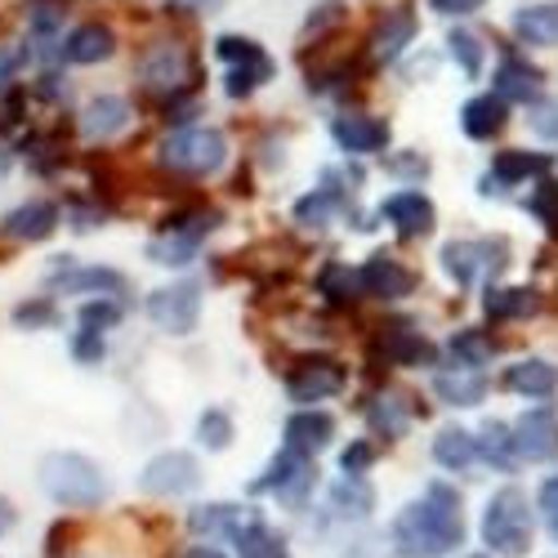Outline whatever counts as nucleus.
I'll use <instances>...</instances> for the list:
<instances>
[{
    "label": "nucleus",
    "mask_w": 558,
    "mask_h": 558,
    "mask_svg": "<svg viewBox=\"0 0 558 558\" xmlns=\"http://www.w3.org/2000/svg\"><path fill=\"white\" fill-rule=\"evenodd\" d=\"M138 483H144L148 496H189L202 483V470H197V460L189 451H166L148 464Z\"/></svg>",
    "instance_id": "8"
},
{
    "label": "nucleus",
    "mask_w": 558,
    "mask_h": 558,
    "mask_svg": "<svg viewBox=\"0 0 558 558\" xmlns=\"http://www.w3.org/2000/svg\"><path fill=\"white\" fill-rule=\"evenodd\" d=\"M451 357H456V366H483V362H492V340H483L478 331H460V336H451Z\"/></svg>",
    "instance_id": "38"
},
{
    "label": "nucleus",
    "mask_w": 558,
    "mask_h": 558,
    "mask_svg": "<svg viewBox=\"0 0 558 558\" xmlns=\"http://www.w3.org/2000/svg\"><path fill=\"white\" fill-rule=\"evenodd\" d=\"M313 487V464L308 456H295V451H282V456H272L268 464V474L251 483V492H272V496H282V500H304V492Z\"/></svg>",
    "instance_id": "10"
},
{
    "label": "nucleus",
    "mask_w": 558,
    "mask_h": 558,
    "mask_svg": "<svg viewBox=\"0 0 558 558\" xmlns=\"http://www.w3.org/2000/svg\"><path fill=\"white\" fill-rule=\"evenodd\" d=\"M210 228H215V215H197L193 228H183V219H174L166 238L148 246L153 264H189V259L197 255V246H202V238H206Z\"/></svg>",
    "instance_id": "13"
},
{
    "label": "nucleus",
    "mask_w": 558,
    "mask_h": 558,
    "mask_svg": "<svg viewBox=\"0 0 558 558\" xmlns=\"http://www.w3.org/2000/svg\"><path fill=\"white\" fill-rule=\"evenodd\" d=\"M474 447H478V456L487 460V464H496V470H514V442H509V429L505 425H487L483 429V438H474Z\"/></svg>",
    "instance_id": "33"
},
{
    "label": "nucleus",
    "mask_w": 558,
    "mask_h": 558,
    "mask_svg": "<svg viewBox=\"0 0 558 558\" xmlns=\"http://www.w3.org/2000/svg\"><path fill=\"white\" fill-rule=\"evenodd\" d=\"M483 541L505 554V558H523L532 549V509H527V496L505 487L487 500L483 509Z\"/></svg>",
    "instance_id": "3"
},
{
    "label": "nucleus",
    "mask_w": 558,
    "mask_h": 558,
    "mask_svg": "<svg viewBox=\"0 0 558 558\" xmlns=\"http://www.w3.org/2000/svg\"><path fill=\"white\" fill-rule=\"evenodd\" d=\"M496 99H514V104H532L541 99V72L527 68L523 59H505L496 72Z\"/></svg>",
    "instance_id": "22"
},
{
    "label": "nucleus",
    "mask_w": 558,
    "mask_h": 558,
    "mask_svg": "<svg viewBox=\"0 0 558 558\" xmlns=\"http://www.w3.org/2000/svg\"><path fill=\"white\" fill-rule=\"evenodd\" d=\"M340 389H344V366L336 357H304L287 376V393L295 402H322Z\"/></svg>",
    "instance_id": "9"
},
{
    "label": "nucleus",
    "mask_w": 558,
    "mask_h": 558,
    "mask_svg": "<svg viewBox=\"0 0 558 558\" xmlns=\"http://www.w3.org/2000/svg\"><path fill=\"white\" fill-rule=\"evenodd\" d=\"M371 456H376V451H371L366 442H353L344 456H340V464H344V474H362L366 470V464H371Z\"/></svg>",
    "instance_id": "47"
},
{
    "label": "nucleus",
    "mask_w": 558,
    "mask_h": 558,
    "mask_svg": "<svg viewBox=\"0 0 558 558\" xmlns=\"http://www.w3.org/2000/svg\"><path fill=\"white\" fill-rule=\"evenodd\" d=\"M183 5H189V10H206V14H210V10H219V5H223V0H183Z\"/></svg>",
    "instance_id": "52"
},
{
    "label": "nucleus",
    "mask_w": 558,
    "mask_h": 558,
    "mask_svg": "<svg viewBox=\"0 0 558 558\" xmlns=\"http://www.w3.org/2000/svg\"><path fill=\"white\" fill-rule=\"evenodd\" d=\"M434 389H438L442 402L478 407L483 393H487V380L478 376V371H470V366H456V371H442V376H434Z\"/></svg>",
    "instance_id": "24"
},
{
    "label": "nucleus",
    "mask_w": 558,
    "mask_h": 558,
    "mask_svg": "<svg viewBox=\"0 0 558 558\" xmlns=\"http://www.w3.org/2000/svg\"><path fill=\"white\" fill-rule=\"evenodd\" d=\"M532 210H536V215H541L549 228H558V183H545V189H536Z\"/></svg>",
    "instance_id": "44"
},
{
    "label": "nucleus",
    "mask_w": 558,
    "mask_h": 558,
    "mask_svg": "<svg viewBox=\"0 0 558 558\" xmlns=\"http://www.w3.org/2000/svg\"><path fill=\"white\" fill-rule=\"evenodd\" d=\"M505 385L523 398H549L558 389V366H549L545 357H523L505 371Z\"/></svg>",
    "instance_id": "19"
},
{
    "label": "nucleus",
    "mask_w": 558,
    "mask_h": 558,
    "mask_svg": "<svg viewBox=\"0 0 558 558\" xmlns=\"http://www.w3.org/2000/svg\"><path fill=\"white\" fill-rule=\"evenodd\" d=\"M228 157V144L219 130L193 125V130H174L161 144V166L174 174H215Z\"/></svg>",
    "instance_id": "4"
},
{
    "label": "nucleus",
    "mask_w": 558,
    "mask_h": 558,
    "mask_svg": "<svg viewBox=\"0 0 558 558\" xmlns=\"http://www.w3.org/2000/svg\"><path fill=\"white\" fill-rule=\"evenodd\" d=\"M40 487L50 500L72 505V509H89L108 496V478L99 474L95 460H85L76 451H54L40 460Z\"/></svg>",
    "instance_id": "2"
},
{
    "label": "nucleus",
    "mask_w": 558,
    "mask_h": 558,
    "mask_svg": "<svg viewBox=\"0 0 558 558\" xmlns=\"http://www.w3.org/2000/svg\"><path fill=\"white\" fill-rule=\"evenodd\" d=\"M121 322V304L117 300H95V304H85L81 308V327L85 331H108Z\"/></svg>",
    "instance_id": "42"
},
{
    "label": "nucleus",
    "mask_w": 558,
    "mask_h": 558,
    "mask_svg": "<svg viewBox=\"0 0 558 558\" xmlns=\"http://www.w3.org/2000/svg\"><path fill=\"white\" fill-rule=\"evenodd\" d=\"M447 50H451V59L464 68V76H478V72H483V40H478L474 32H451V36H447Z\"/></svg>",
    "instance_id": "37"
},
{
    "label": "nucleus",
    "mask_w": 558,
    "mask_h": 558,
    "mask_svg": "<svg viewBox=\"0 0 558 558\" xmlns=\"http://www.w3.org/2000/svg\"><path fill=\"white\" fill-rule=\"evenodd\" d=\"M197 434H202V442L210 447V451H223L228 442H232V415L228 411H206L202 415V425H197Z\"/></svg>",
    "instance_id": "40"
},
{
    "label": "nucleus",
    "mask_w": 558,
    "mask_h": 558,
    "mask_svg": "<svg viewBox=\"0 0 558 558\" xmlns=\"http://www.w3.org/2000/svg\"><path fill=\"white\" fill-rule=\"evenodd\" d=\"M138 72H144L148 89H179L183 81H189L193 63H189V54H183L179 45H157V50H148V59H144Z\"/></svg>",
    "instance_id": "17"
},
{
    "label": "nucleus",
    "mask_w": 558,
    "mask_h": 558,
    "mask_svg": "<svg viewBox=\"0 0 558 558\" xmlns=\"http://www.w3.org/2000/svg\"><path fill=\"white\" fill-rule=\"evenodd\" d=\"M532 130H536L541 138H549V144H558V99H549V104H541V108L532 112Z\"/></svg>",
    "instance_id": "43"
},
{
    "label": "nucleus",
    "mask_w": 558,
    "mask_h": 558,
    "mask_svg": "<svg viewBox=\"0 0 558 558\" xmlns=\"http://www.w3.org/2000/svg\"><path fill=\"white\" fill-rule=\"evenodd\" d=\"M385 353H389L393 362H421V357H429V344H425V336H421V331H411V327H393V331L385 336Z\"/></svg>",
    "instance_id": "36"
},
{
    "label": "nucleus",
    "mask_w": 558,
    "mask_h": 558,
    "mask_svg": "<svg viewBox=\"0 0 558 558\" xmlns=\"http://www.w3.org/2000/svg\"><path fill=\"white\" fill-rule=\"evenodd\" d=\"M487 317H496V322H505V317H527V313H536V291H523V287H514V291H487Z\"/></svg>",
    "instance_id": "32"
},
{
    "label": "nucleus",
    "mask_w": 558,
    "mask_h": 558,
    "mask_svg": "<svg viewBox=\"0 0 558 558\" xmlns=\"http://www.w3.org/2000/svg\"><path fill=\"white\" fill-rule=\"evenodd\" d=\"M54 287L59 291H72V295L99 291V300H108V295H121L125 291V277L117 268H72V272H54Z\"/></svg>",
    "instance_id": "23"
},
{
    "label": "nucleus",
    "mask_w": 558,
    "mask_h": 558,
    "mask_svg": "<svg viewBox=\"0 0 558 558\" xmlns=\"http://www.w3.org/2000/svg\"><path fill=\"white\" fill-rule=\"evenodd\" d=\"M10 527H14V509H10L5 500H0V536H5Z\"/></svg>",
    "instance_id": "51"
},
{
    "label": "nucleus",
    "mask_w": 558,
    "mask_h": 558,
    "mask_svg": "<svg viewBox=\"0 0 558 558\" xmlns=\"http://www.w3.org/2000/svg\"><path fill=\"white\" fill-rule=\"evenodd\" d=\"M380 215L402 232V238H425V232H434V202L425 193H393Z\"/></svg>",
    "instance_id": "14"
},
{
    "label": "nucleus",
    "mask_w": 558,
    "mask_h": 558,
    "mask_svg": "<svg viewBox=\"0 0 558 558\" xmlns=\"http://www.w3.org/2000/svg\"><path fill=\"white\" fill-rule=\"evenodd\" d=\"M460 125H464V134H470V138H492L505 125V104L496 95H478V99L464 104Z\"/></svg>",
    "instance_id": "25"
},
{
    "label": "nucleus",
    "mask_w": 558,
    "mask_h": 558,
    "mask_svg": "<svg viewBox=\"0 0 558 558\" xmlns=\"http://www.w3.org/2000/svg\"><path fill=\"white\" fill-rule=\"evenodd\" d=\"M549 170V157H527V153H500L496 157V170L487 179L496 183H514V179H527V174H545Z\"/></svg>",
    "instance_id": "34"
},
{
    "label": "nucleus",
    "mask_w": 558,
    "mask_h": 558,
    "mask_svg": "<svg viewBox=\"0 0 558 558\" xmlns=\"http://www.w3.org/2000/svg\"><path fill=\"white\" fill-rule=\"evenodd\" d=\"M72 353H76L81 362H99V357H104V336H99V331H81L76 344H72Z\"/></svg>",
    "instance_id": "46"
},
{
    "label": "nucleus",
    "mask_w": 558,
    "mask_h": 558,
    "mask_svg": "<svg viewBox=\"0 0 558 558\" xmlns=\"http://www.w3.org/2000/svg\"><path fill=\"white\" fill-rule=\"evenodd\" d=\"M331 134H336V144L344 153H353V157H371V153L389 148V125L385 121H371V117H340L331 125Z\"/></svg>",
    "instance_id": "15"
},
{
    "label": "nucleus",
    "mask_w": 558,
    "mask_h": 558,
    "mask_svg": "<svg viewBox=\"0 0 558 558\" xmlns=\"http://www.w3.org/2000/svg\"><path fill=\"white\" fill-rule=\"evenodd\" d=\"M460 541H464L460 496L447 483H429V492L393 519V545L402 558H447Z\"/></svg>",
    "instance_id": "1"
},
{
    "label": "nucleus",
    "mask_w": 558,
    "mask_h": 558,
    "mask_svg": "<svg viewBox=\"0 0 558 558\" xmlns=\"http://www.w3.org/2000/svg\"><path fill=\"white\" fill-rule=\"evenodd\" d=\"M434 456H438V464L442 470H470L474 464V456H478V447H474V434H464V429H442L438 438H434Z\"/></svg>",
    "instance_id": "30"
},
{
    "label": "nucleus",
    "mask_w": 558,
    "mask_h": 558,
    "mask_svg": "<svg viewBox=\"0 0 558 558\" xmlns=\"http://www.w3.org/2000/svg\"><path fill=\"white\" fill-rule=\"evenodd\" d=\"M59 223V206L54 202H27L19 206L10 219H5V238L14 242H40V238H50Z\"/></svg>",
    "instance_id": "18"
},
{
    "label": "nucleus",
    "mask_w": 558,
    "mask_h": 558,
    "mask_svg": "<svg viewBox=\"0 0 558 558\" xmlns=\"http://www.w3.org/2000/svg\"><path fill=\"white\" fill-rule=\"evenodd\" d=\"M148 317L170 336H189L197 327V317H202V287L197 282H179V287L157 291L148 300Z\"/></svg>",
    "instance_id": "6"
},
{
    "label": "nucleus",
    "mask_w": 558,
    "mask_h": 558,
    "mask_svg": "<svg viewBox=\"0 0 558 558\" xmlns=\"http://www.w3.org/2000/svg\"><path fill=\"white\" fill-rule=\"evenodd\" d=\"M357 272H349L344 264H331L327 272H322V295H331L336 304H349V300H357Z\"/></svg>",
    "instance_id": "39"
},
{
    "label": "nucleus",
    "mask_w": 558,
    "mask_h": 558,
    "mask_svg": "<svg viewBox=\"0 0 558 558\" xmlns=\"http://www.w3.org/2000/svg\"><path fill=\"white\" fill-rule=\"evenodd\" d=\"M541 514H545V527H549V536L558 541V474L541 487Z\"/></svg>",
    "instance_id": "45"
},
{
    "label": "nucleus",
    "mask_w": 558,
    "mask_h": 558,
    "mask_svg": "<svg viewBox=\"0 0 558 558\" xmlns=\"http://www.w3.org/2000/svg\"><path fill=\"white\" fill-rule=\"evenodd\" d=\"M357 287H362L366 295H380V300H402V295H411L415 277H411L393 255H371V259L362 264V272H357Z\"/></svg>",
    "instance_id": "12"
},
{
    "label": "nucleus",
    "mask_w": 558,
    "mask_h": 558,
    "mask_svg": "<svg viewBox=\"0 0 558 558\" xmlns=\"http://www.w3.org/2000/svg\"><path fill=\"white\" fill-rule=\"evenodd\" d=\"M407 421H411V407L398 393H389V398H380L376 407H371V425H376L380 434H389V438H398L407 429Z\"/></svg>",
    "instance_id": "35"
},
{
    "label": "nucleus",
    "mask_w": 558,
    "mask_h": 558,
    "mask_svg": "<svg viewBox=\"0 0 558 558\" xmlns=\"http://www.w3.org/2000/svg\"><path fill=\"white\" fill-rule=\"evenodd\" d=\"M238 558H291V549H287V541L277 536L272 527H264L259 519L251 523V527H242L238 536Z\"/></svg>",
    "instance_id": "28"
},
{
    "label": "nucleus",
    "mask_w": 558,
    "mask_h": 558,
    "mask_svg": "<svg viewBox=\"0 0 558 558\" xmlns=\"http://www.w3.org/2000/svg\"><path fill=\"white\" fill-rule=\"evenodd\" d=\"M470 558H487V554H470Z\"/></svg>",
    "instance_id": "54"
},
{
    "label": "nucleus",
    "mask_w": 558,
    "mask_h": 558,
    "mask_svg": "<svg viewBox=\"0 0 558 558\" xmlns=\"http://www.w3.org/2000/svg\"><path fill=\"white\" fill-rule=\"evenodd\" d=\"M183 558H223V554H219V549H210V545H197V549H189Z\"/></svg>",
    "instance_id": "53"
},
{
    "label": "nucleus",
    "mask_w": 558,
    "mask_h": 558,
    "mask_svg": "<svg viewBox=\"0 0 558 558\" xmlns=\"http://www.w3.org/2000/svg\"><path fill=\"white\" fill-rule=\"evenodd\" d=\"M331 438H336V421L327 411H300L287 421V451L295 456H317Z\"/></svg>",
    "instance_id": "16"
},
{
    "label": "nucleus",
    "mask_w": 558,
    "mask_h": 558,
    "mask_svg": "<svg viewBox=\"0 0 558 558\" xmlns=\"http://www.w3.org/2000/svg\"><path fill=\"white\" fill-rule=\"evenodd\" d=\"M45 317H50V308H45V304H36V308H19V322H27V327H32V322H45Z\"/></svg>",
    "instance_id": "50"
},
{
    "label": "nucleus",
    "mask_w": 558,
    "mask_h": 558,
    "mask_svg": "<svg viewBox=\"0 0 558 558\" xmlns=\"http://www.w3.org/2000/svg\"><path fill=\"white\" fill-rule=\"evenodd\" d=\"M429 5L438 14H474V10H483V0H429Z\"/></svg>",
    "instance_id": "48"
},
{
    "label": "nucleus",
    "mask_w": 558,
    "mask_h": 558,
    "mask_svg": "<svg viewBox=\"0 0 558 558\" xmlns=\"http://www.w3.org/2000/svg\"><path fill=\"white\" fill-rule=\"evenodd\" d=\"M371 505H376V496H371V487L362 483V474H344L336 487H331V509L344 519H366Z\"/></svg>",
    "instance_id": "27"
},
{
    "label": "nucleus",
    "mask_w": 558,
    "mask_h": 558,
    "mask_svg": "<svg viewBox=\"0 0 558 558\" xmlns=\"http://www.w3.org/2000/svg\"><path fill=\"white\" fill-rule=\"evenodd\" d=\"M509 442H514V460H554L558 456V415L536 407V411H523L519 425L509 429Z\"/></svg>",
    "instance_id": "7"
},
{
    "label": "nucleus",
    "mask_w": 558,
    "mask_h": 558,
    "mask_svg": "<svg viewBox=\"0 0 558 558\" xmlns=\"http://www.w3.org/2000/svg\"><path fill=\"white\" fill-rule=\"evenodd\" d=\"M112 50H117V36L108 27H99V23H85L63 40V59L68 63H104V59H112Z\"/></svg>",
    "instance_id": "20"
},
{
    "label": "nucleus",
    "mask_w": 558,
    "mask_h": 558,
    "mask_svg": "<svg viewBox=\"0 0 558 558\" xmlns=\"http://www.w3.org/2000/svg\"><path fill=\"white\" fill-rule=\"evenodd\" d=\"M514 32L527 45H558V5H527L514 19Z\"/></svg>",
    "instance_id": "29"
},
{
    "label": "nucleus",
    "mask_w": 558,
    "mask_h": 558,
    "mask_svg": "<svg viewBox=\"0 0 558 558\" xmlns=\"http://www.w3.org/2000/svg\"><path fill=\"white\" fill-rule=\"evenodd\" d=\"M215 50H219L223 63H232V72H228V95L232 99L251 95L255 85H264L272 76V59L259 50L255 40H246V36H219Z\"/></svg>",
    "instance_id": "5"
},
{
    "label": "nucleus",
    "mask_w": 558,
    "mask_h": 558,
    "mask_svg": "<svg viewBox=\"0 0 558 558\" xmlns=\"http://www.w3.org/2000/svg\"><path fill=\"white\" fill-rule=\"evenodd\" d=\"M340 206V193H331V189H322V193H313V197H304L300 206H295V219L300 223H327L331 219V210Z\"/></svg>",
    "instance_id": "41"
},
{
    "label": "nucleus",
    "mask_w": 558,
    "mask_h": 558,
    "mask_svg": "<svg viewBox=\"0 0 558 558\" xmlns=\"http://www.w3.org/2000/svg\"><path fill=\"white\" fill-rule=\"evenodd\" d=\"M251 523H255L251 509H232V505H206V509H197V514H193V532H206V536H219V532L238 536Z\"/></svg>",
    "instance_id": "26"
},
{
    "label": "nucleus",
    "mask_w": 558,
    "mask_h": 558,
    "mask_svg": "<svg viewBox=\"0 0 558 558\" xmlns=\"http://www.w3.org/2000/svg\"><path fill=\"white\" fill-rule=\"evenodd\" d=\"M505 246H492V242H451L447 251H442V268L456 277L460 287H470L474 277H483V272H496L505 259Z\"/></svg>",
    "instance_id": "11"
},
{
    "label": "nucleus",
    "mask_w": 558,
    "mask_h": 558,
    "mask_svg": "<svg viewBox=\"0 0 558 558\" xmlns=\"http://www.w3.org/2000/svg\"><path fill=\"white\" fill-rule=\"evenodd\" d=\"M411 36H415V19H411V14H393V19H385V27L376 32V40H371V45H376L371 54H376L380 63H393Z\"/></svg>",
    "instance_id": "31"
},
{
    "label": "nucleus",
    "mask_w": 558,
    "mask_h": 558,
    "mask_svg": "<svg viewBox=\"0 0 558 558\" xmlns=\"http://www.w3.org/2000/svg\"><path fill=\"white\" fill-rule=\"evenodd\" d=\"M19 63H23V54H19V50H5V45H0V81H10V76L19 72Z\"/></svg>",
    "instance_id": "49"
},
{
    "label": "nucleus",
    "mask_w": 558,
    "mask_h": 558,
    "mask_svg": "<svg viewBox=\"0 0 558 558\" xmlns=\"http://www.w3.org/2000/svg\"><path fill=\"white\" fill-rule=\"evenodd\" d=\"M130 125V104L125 99H112V95H104V99H95L85 112H81V134L85 138H112V134H121Z\"/></svg>",
    "instance_id": "21"
}]
</instances>
